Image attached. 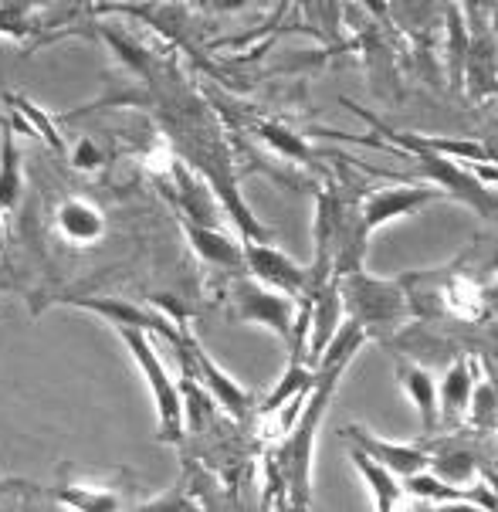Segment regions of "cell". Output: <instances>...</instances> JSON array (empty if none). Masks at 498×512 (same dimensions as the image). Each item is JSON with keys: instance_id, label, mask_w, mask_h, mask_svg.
I'll return each mask as SVG.
<instances>
[{"instance_id": "obj_8", "label": "cell", "mask_w": 498, "mask_h": 512, "mask_svg": "<svg viewBox=\"0 0 498 512\" xmlns=\"http://www.w3.org/2000/svg\"><path fill=\"white\" fill-rule=\"evenodd\" d=\"M68 306H78V309H89L95 312V316H102L106 323L112 326H136V329H146V333H156L163 336V340H170L173 346H177L183 340V329L180 323H173L166 312L160 309H146V306H136V302H126V299H65Z\"/></svg>"}, {"instance_id": "obj_9", "label": "cell", "mask_w": 498, "mask_h": 512, "mask_svg": "<svg viewBox=\"0 0 498 512\" xmlns=\"http://www.w3.org/2000/svg\"><path fill=\"white\" fill-rule=\"evenodd\" d=\"M343 438L349 441V445L363 448L366 455H373L380 465H387L393 475H400V479H407V475H414V472H424V468H431V462H434L424 448L387 441V438L373 435L370 428H363V424H346Z\"/></svg>"}, {"instance_id": "obj_12", "label": "cell", "mask_w": 498, "mask_h": 512, "mask_svg": "<svg viewBox=\"0 0 498 512\" xmlns=\"http://www.w3.org/2000/svg\"><path fill=\"white\" fill-rule=\"evenodd\" d=\"M55 224L58 234L68 241V245H95V241L106 234V214L95 204L82 201V197H68V201L58 204L55 211Z\"/></svg>"}, {"instance_id": "obj_14", "label": "cell", "mask_w": 498, "mask_h": 512, "mask_svg": "<svg viewBox=\"0 0 498 512\" xmlns=\"http://www.w3.org/2000/svg\"><path fill=\"white\" fill-rule=\"evenodd\" d=\"M349 462H353L356 472L363 475V482H366V489L373 492V506H377L380 512H387V509H397L400 502H404V479L400 475H393L387 465H380L373 455H366L363 448H356V445H349Z\"/></svg>"}, {"instance_id": "obj_19", "label": "cell", "mask_w": 498, "mask_h": 512, "mask_svg": "<svg viewBox=\"0 0 498 512\" xmlns=\"http://www.w3.org/2000/svg\"><path fill=\"white\" fill-rule=\"evenodd\" d=\"M465 167L475 173L482 184L488 187H498V163H465Z\"/></svg>"}, {"instance_id": "obj_5", "label": "cell", "mask_w": 498, "mask_h": 512, "mask_svg": "<svg viewBox=\"0 0 498 512\" xmlns=\"http://www.w3.org/2000/svg\"><path fill=\"white\" fill-rule=\"evenodd\" d=\"M227 295H231L234 319L251 323V326H265L282 336L285 343H292L295 316H299V299L268 289V285L255 282L251 275H238V279L231 282V289H227Z\"/></svg>"}, {"instance_id": "obj_6", "label": "cell", "mask_w": 498, "mask_h": 512, "mask_svg": "<svg viewBox=\"0 0 498 512\" xmlns=\"http://www.w3.org/2000/svg\"><path fill=\"white\" fill-rule=\"evenodd\" d=\"M244 272L268 289L305 299L309 295V268L285 255L282 248L265 245V241H244Z\"/></svg>"}, {"instance_id": "obj_11", "label": "cell", "mask_w": 498, "mask_h": 512, "mask_svg": "<svg viewBox=\"0 0 498 512\" xmlns=\"http://www.w3.org/2000/svg\"><path fill=\"white\" fill-rule=\"evenodd\" d=\"M471 397H475V363L461 357V360H454L448 370H444V377H441V384H438L441 421L444 424L468 421Z\"/></svg>"}, {"instance_id": "obj_7", "label": "cell", "mask_w": 498, "mask_h": 512, "mask_svg": "<svg viewBox=\"0 0 498 512\" xmlns=\"http://www.w3.org/2000/svg\"><path fill=\"white\" fill-rule=\"evenodd\" d=\"M177 353H180L183 363H190V367L197 370V380L207 387V394H211L214 401L231 414V418H238V421L248 418L251 394L238 384V380L227 377V373L217 367V363L211 360V353L200 346V340H194L190 333H183V340L177 343Z\"/></svg>"}, {"instance_id": "obj_18", "label": "cell", "mask_w": 498, "mask_h": 512, "mask_svg": "<svg viewBox=\"0 0 498 512\" xmlns=\"http://www.w3.org/2000/svg\"><path fill=\"white\" fill-rule=\"evenodd\" d=\"M102 160H106V156H102L99 143L89 140V136L75 143V150H72V163H75L78 170H95V167H102Z\"/></svg>"}, {"instance_id": "obj_10", "label": "cell", "mask_w": 498, "mask_h": 512, "mask_svg": "<svg viewBox=\"0 0 498 512\" xmlns=\"http://www.w3.org/2000/svg\"><path fill=\"white\" fill-rule=\"evenodd\" d=\"M404 492L414 499H427V502H444V506H471V509H498V496L495 489H488L485 482L475 485H454L448 479H438L431 475V468L424 472H414L404 479Z\"/></svg>"}, {"instance_id": "obj_13", "label": "cell", "mask_w": 498, "mask_h": 512, "mask_svg": "<svg viewBox=\"0 0 498 512\" xmlns=\"http://www.w3.org/2000/svg\"><path fill=\"white\" fill-rule=\"evenodd\" d=\"M397 380H400V387H404L407 401L417 407V414H421L424 431L438 428L441 407H438V380H434V373L427 367H421V363L400 360L397 363Z\"/></svg>"}, {"instance_id": "obj_4", "label": "cell", "mask_w": 498, "mask_h": 512, "mask_svg": "<svg viewBox=\"0 0 498 512\" xmlns=\"http://www.w3.org/2000/svg\"><path fill=\"white\" fill-rule=\"evenodd\" d=\"M444 190L438 184H383L377 190L363 197L356 204V228H360V241H366L377 234L383 224L407 218V214H417L424 207L444 201Z\"/></svg>"}, {"instance_id": "obj_17", "label": "cell", "mask_w": 498, "mask_h": 512, "mask_svg": "<svg viewBox=\"0 0 498 512\" xmlns=\"http://www.w3.org/2000/svg\"><path fill=\"white\" fill-rule=\"evenodd\" d=\"M448 302L451 306H458V316H478V309H482V299H478L475 285L468 279H451L448 282Z\"/></svg>"}, {"instance_id": "obj_20", "label": "cell", "mask_w": 498, "mask_h": 512, "mask_svg": "<svg viewBox=\"0 0 498 512\" xmlns=\"http://www.w3.org/2000/svg\"><path fill=\"white\" fill-rule=\"evenodd\" d=\"M363 7L370 14H377V17H383V21H387V0H363Z\"/></svg>"}, {"instance_id": "obj_3", "label": "cell", "mask_w": 498, "mask_h": 512, "mask_svg": "<svg viewBox=\"0 0 498 512\" xmlns=\"http://www.w3.org/2000/svg\"><path fill=\"white\" fill-rule=\"evenodd\" d=\"M119 340L126 343L129 357L136 360L139 373L143 380H150V390H153V401H156V438L163 445H177L183 438V394L177 387V380L170 377V370L163 367L160 353H156V343H153V333L146 329H136V326H116Z\"/></svg>"}, {"instance_id": "obj_15", "label": "cell", "mask_w": 498, "mask_h": 512, "mask_svg": "<svg viewBox=\"0 0 498 512\" xmlns=\"http://www.w3.org/2000/svg\"><path fill=\"white\" fill-rule=\"evenodd\" d=\"M187 238L204 262L221 265L227 272H244V245L234 238H224L221 228H204V224L187 221Z\"/></svg>"}, {"instance_id": "obj_21", "label": "cell", "mask_w": 498, "mask_h": 512, "mask_svg": "<svg viewBox=\"0 0 498 512\" xmlns=\"http://www.w3.org/2000/svg\"><path fill=\"white\" fill-rule=\"evenodd\" d=\"M0 241H4V221H0Z\"/></svg>"}, {"instance_id": "obj_16", "label": "cell", "mask_w": 498, "mask_h": 512, "mask_svg": "<svg viewBox=\"0 0 498 512\" xmlns=\"http://www.w3.org/2000/svg\"><path fill=\"white\" fill-rule=\"evenodd\" d=\"M24 170H21V150H17L14 129L4 126V140H0V214L14 211L17 197H21Z\"/></svg>"}, {"instance_id": "obj_2", "label": "cell", "mask_w": 498, "mask_h": 512, "mask_svg": "<svg viewBox=\"0 0 498 512\" xmlns=\"http://www.w3.org/2000/svg\"><path fill=\"white\" fill-rule=\"evenodd\" d=\"M339 285H343L346 319L366 336H387L410 319V295L404 292V282L373 279L366 275V268H356L339 275Z\"/></svg>"}, {"instance_id": "obj_1", "label": "cell", "mask_w": 498, "mask_h": 512, "mask_svg": "<svg viewBox=\"0 0 498 512\" xmlns=\"http://www.w3.org/2000/svg\"><path fill=\"white\" fill-rule=\"evenodd\" d=\"M370 336L363 333L356 323L339 326V333L332 336V343L326 346L322 360L316 363V384L305 394V404L295 418L292 431L285 438H278V451L268 462L278 468V482L285 485L288 492V506L305 509L312 506V458H316V441H319V428L326 421V411L336 397V387L343 380V373L349 370V363L356 360V353L363 350V343Z\"/></svg>"}]
</instances>
